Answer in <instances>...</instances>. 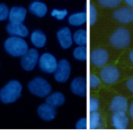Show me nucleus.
<instances>
[{"label":"nucleus","instance_id":"obj_36","mask_svg":"<svg viewBox=\"0 0 133 132\" xmlns=\"http://www.w3.org/2000/svg\"><path fill=\"white\" fill-rule=\"evenodd\" d=\"M35 1H39V0H35Z\"/></svg>","mask_w":133,"mask_h":132},{"label":"nucleus","instance_id":"obj_4","mask_svg":"<svg viewBox=\"0 0 133 132\" xmlns=\"http://www.w3.org/2000/svg\"><path fill=\"white\" fill-rule=\"evenodd\" d=\"M29 91L32 94L36 95L40 98H44L51 93L52 91V86L46 80L43 78H35L32 81H30L28 84Z\"/></svg>","mask_w":133,"mask_h":132},{"label":"nucleus","instance_id":"obj_8","mask_svg":"<svg viewBox=\"0 0 133 132\" xmlns=\"http://www.w3.org/2000/svg\"><path fill=\"white\" fill-rule=\"evenodd\" d=\"M39 60V53L36 49H29L21 56V67L26 71H31L35 68Z\"/></svg>","mask_w":133,"mask_h":132},{"label":"nucleus","instance_id":"obj_30","mask_svg":"<svg viewBox=\"0 0 133 132\" xmlns=\"http://www.w3.org/2000/svg\"><path fill=\"white\" fill-rule=\"evenodd\" d=\"M9 9L5 4H0V21H5L8 19Z\"/></svg>","mask_w":133,"mask_h":132},{"label":"nucleus","instance_id":"obj_24","mask_svg":"<svg viewBox=\"0 0 133 132\" xmlns=\"http://www.w3.org/2000/svg\"><path fill=\"white\" fill-rule=\"evenodd\" d=\"M73 56L78 61H86L87 60V48L84 45H78L73 50Z\"/></svg>","mask_w":133,"mask_h":132},{"label":"nucleus","instance_id":"obj_14","mask_svg":"<svg viewBox=\"0 0 133 132\" xmlns=\"http://www.w3.org/2000/svg\"><path fill=\"white\" fill-rule=\"evenodd\" d=\"M38 116L44 121H52L56 116V107L52 106L49 103H42L39 105L37 109Z\"/></svg>","mask_w":133,"mask_h":132},{"label":"nucleus","instance_id":"obj_22","mask_svg":"<svg viewBox=\"0 0 133 132\" xmlns=\"http://www.w3.org/2000/svg\"><path fill=\"white\" fill-rule=\"evenodd\" d=\"M73 43H75L77 45H84L87 44V31L84 29L77 30L72 34Z\"/></svg>","mask_w":133,"mask_h":132},{"label":"nucleus","instance_id":"obj_2","mask_svg":"<svg viewBox=\"0 0 133 132\" xmlns=\"http://www.w3.org/2000/svg\"><path fill=\"white\" fill-rule=\"evenodd\" d=\"M5 49L13 56H22L29 50V46L22 37L12 36L5 42Z\"/></svg>","mask_w":133,"mask_h":132},{"label":"nucleus","instance_id":"obj_27","mask_svg":"<svg viewBox=\"0 0 133 132\" xmlns=\"http://www.w3.org/2000/svg\"><path fill=\"white\" fill-rule=\"evenodd\" d=\"M90 8V10H89V19H90V24L92 26L96 23L97 21V15H98V12H97V9L94 6V5L91 4L89 6Z\"/></svg>","mask_w":133,"mask_h":132},{"label":"nucleus","instance_id":"obj_29","mask_svg":"<svg viewBox=\"0 0 133 132\" xmlns=\"http://www.w3.org/2000/svg\"><path fill=\"white\" fill-rule=\"evenodd\" d=\"M101 78H98L96 75L94 74H91L90 75V78H89V83H90V87H91V89H96L97 87L100 86L101 84Z\"/></svg>","mask_w":133,"mask_h":132},{"label":"nucleus","instance_id":"obj_16","mask_svg":"<svg viewBox=\"0 0 133 132\" xmlns=\"http://www.w3.org/2000/svg\"><path fill=\"white\" fill-rule=\"evenodd\" d=\"M6 31L12 36H19V37H27L29 34L27 27L22 22H9L6 26Z\"/></svg>","mask_w":133,"mask_h":132},{"label":"nucleus","instance_id":"obj_13","mask_svg":"<svg viewBox=\"0 0 133 132\" xmlns=\"http://www.w3.org/2000/svg\"><path fill=\"white\" fill-rule=\"evenodd\" d=\"M112 126L116 129H126L128 128L129 124V118L127 116L126 112H118V113H113L111 117Z\"/></svg>","mask_w":133,"mask_h":132},{"label":"nucleus","instance_id":"obj_18","mask_svg":"<svg viewBox=\"0 0 133 132\" xmlns=\"http://www.w3.org/2000/svg\"><path fill=\"white\" fill-rule=\"evenodd\" d=\"M29 10L33 15H35L39 18H43L47 13L48 8L44 3L41 2V1H33L32 3L30 4Z\"/></svg>","mask_w":133,"mask_h":132},{"label":"nucleus","instance_id":"obj_21","mask_svg":"<svg viewBox=\"0 0 133 132\" xmlns=\"http://www.w3.org/2000/svg\"><path fill=\"white\" fill-rule=\"evenodd\" d=\"M45 103H49L54 107H59L62 106L65 103V96L62 93L59 91H56V93H50L48 96H46Z\"/></svg>","mask_w":133,"mask_h":132},{"label":"nucleus","instance_id":"obj_19","mask_svg":"<svg viewBox=\"0 0 133 132\" xmlns=\"http://www.w3.org/2000/svg\"><path fill=\"white\" fill-rule=\"evenodd\" d=\"M31 41L34 46H36L37 48H42L46 44L47 38H46L45 33L43 31L34 30L31 34Z\"/></svg>","mask_w":133,"mask_h":132},{"label":"nucleus","instance_id":"obj_34","mask_svg":"<svg viewBox=\"0 0 133 132\" xmlns=\"http://www.w3.org/2000/svg\"><path fill=\"white\" fill-rule=\"evenodd\" d=\"M125 3H126V5H128V6H129V8H133V0H123Z\"/></svg>","mask_w":133,"mask_h":132},{"label":"nucleus","instance_id":"obj_25","mask_svg":"<svg viewBox=\"0 0 133 132\" xmlns=\"http://www.w3.org/2000/svg\"><path fill=\"white\" fill-rule=\"evenodd\" d=\"M123 0H98V3L101 6L106 8H117Z\"/></svg>","mask_w":133,"mask_h":132},{"label":"nucleus","instance_id":"obj_33","mask_svg":"<svg viewBox=\"0 0 133 132\" xmlns=\"http://www.w3.org/2000/svg\"><path fill=\"white\" fill-rule=\"evenodd\" d=\"M129 116H130V117L133 119V102L130 103V105L129 106Z\"/></svg>","mask_w":133,"mask_h":132},{"label":"nucleus","instance_id":"obj_26","mask_svg":"<svg viewBox=\"0 0 133 132\" xmlns=\"http://www.w3.org/2000/svg\"><path fill=\"white\" fill-rule=\"evenodd\" d=\"M69 12L66 9H58V8H54L51 11V17L55 18L57 21H63L64 19H66L68 16Z\"/></svg>","mask_w":133,"mask_h":132},{"label":"nucleus","instance_id":"obj_11","mask_svg":"<svg viewBox=\"0 0 133 132\" xmlns=\"http://www.w3.org/2000/svg\"><path fill=\"white\" fill-rule=\"evenodd\" d=\"M70 91L79 97H85L87 94V82L84 77H77L70 83Z\"/></svg>","mask_w":133,"mask_h":132},{"label":"nucleus","instance_id":"obj_20","mask_svg":"<svg viewBox=\"0 0 133 132\" xmlns=\"http://www.w3.org/2000/svg\"><path fill=\"white\" fill-rule=\"evenodd\" d=\"M68 21L71 26H74V27H79L81 25H84L87 21V13L85 11L73 13L69 16Z\"/></svg>","mask_w":133,"mask_h":132},{"label":"nucleus","instance_id":"obj_10","mask_svg":"<svg viewBox=\"0 0 133 132\" xmlns=\"http://www.w3.org/2000/svg\"><path fill=\"white\" fill-rule=\"evenodd\" d=\"M113 17L116 21L122 24H129L133 22V8L123 6L116 8L113 12Z\"/></svg>","mask_w":133,"mask_h":132},{"label":"nucleus","instance_id":"obj_35","mask_svg":"<svg viewBox=\"0 0 133 132\" xmlns=\"http://www.w3.org/2000/svg\"><path fill=\"white\" fill-rule=\"evenodd\" d=\"M129 60H130V62L133 64V50H132V51L129 52Z\"/></svg>","mask_w":133,"mask_h":132},{"label":"nucleus","instance_id":"obj_3","mask_svg":"<svg viewBox=\"0 0 133 132\" xmlns=\"http://www.w3.org/2000/svg\"><path fill=\"white\" fill-rule=\"evenodd\" d=\"M131 41V35L129 30L124 27H119L112 33L109 38L110 44L115 48L123 49L129 45Z\"/></svg>","mask_w":133,"mask_h":132},{"label":"nucleus","instance_id":"obj_1","mask_svg":"<svg viewBox=\"0 0 133 132\" xmlns=\"http://www.w3.org/2000/svg\"><path fill=\"white\" fill-rule=\"evenodd\" d=\"M22 86L17 81H11L0 91V100L4 103H11L21 97Z\"/></svg>","mask_w":133,"mask_h":132},{"label":"nucleus","instance_id":"obj_12","mask_svg":"<svg viewBox=\"0 0 133 132\" xmlns=\"http://www.w3.org/2000/svg\"><path fill=\"white\" fill-rule=\"evenodd\" d=\"M56 37H57L58 43L63 49H69L72 46V32L69 28L63 27L60 30H58L56 32Z\"/></svg>","mask_w":133,"mask_h":132},{"label":"nucleus","instance_id":"obj_6","mask_svg":"<svg viewBox=\"0 0 133 132\" xmlns=\"http://www.w3.org/2000/svg\"><path fill=\"white\" fill-rule=\"evenodd\" d=\"M71 73V67L69 62L66 59H61L58 61L57 67H56L54 74V78L56 81L60 83L66 82L69 78Z\"/></svg>","mask_w":133,"mask_h":132},{"label":"nucleus","instance_id":"obj_5","mask_svg":"<svg viewBox=\"0 0 133 132\" xmlns=\"http://www.w3.org/2000/svg\"><path fill=\"white\" fill-rule=\"evenodd\" d=\"M57 63L58 61L56 56L50 53H44L39 56L38 60L40 69L46 74H53L57 67Z\"/></svg>","mask_w":133,"mask_h":132},{"label":"nucleus","instance_id":"obj_17","mask_svg":"<svg viewBox=\"0 0 133 132\" xmlns=\"http://www.w3.org/2000/svg\"><path fill=\"white\" fill-rule=\"evenodd\" d=\"M27 15V10L22 6H13L9 10L8 13V19L10 22H23V21L26 18Z\"/></svg>","mask_w":133,"mask_h":132},{"label":"nucleus","instance_id":"obj_28","mask_svg":"<svg viewBox=\"0 0 133 132\" xmlns=\"http://www.w3.org/2000/svg\"><path fill=\"white\" fill-rule=\"evenodd\" d=\"M100 107V102L97 98L91 97L89 100V111L90 113L92 112H97Z\"/></svg>","mask_w":133,"mask_h":132},{"label":"nucleus","instance_id":"obj_9","mask_svg":"<svg viewBox=\"0 0 133 132\" xmlns=\"http://www.w3.org/2000/svg\"><path fill=\"white\" fill-rule=\"evenodd\" d=\"M109 59V54L104 48H95L90 54V61L91 65L97 68L105 66Z\"/></svg>","mask_w":133,"mask_h":132},{"label":"nucleus","instance_id":"obj_32","mask_svg":"<svg viewBox=\"0 0 133 132\" xmlns=\"http://www.w3.org/2000/svg\"><path fill=\"white\" fill-rule=\"evenodd\" d=\"M127 88L129 89V91L130 93H133V77L130 78L129 81H127Z\"/></svg>","mask_w":133,"mask_h":132},{"label":"nucleus","instance_id":"obj_7","mask_svg":"<svg viewBox=\"0 0 133 132\" xmlns=\"http://www.w3.org/2000/svg\"><path fill=\"white\" fill-rule=\"evenodd\" d=\"M120 72L118 68L112 65L102 67L100 70V78L106 84H113L119 78Z\"/></svg>","mask_w":133,"mask_h":132},{"label":"nucleus","instance_id":"obj_31","mask_svg":"<svg viewBox=\"0 0 133 132\" xmlns=\"http://www.w3.org/2000/svg\"><path fill=\"white\" fill-rule=\"evenodd\" d=\"M77 129H87L88 128V119L86 117H81L76 123Z\"/></svg>","mask_w":133,"mask_h":132},{"label":"nucleus","instance_id":"obj_15","mask_svg":"<svg viewBox=\"0 0 133 132\" xmlns=\"http://www.w3.org/2000/svg\"><path fill=\"white\" fill-rule=\"evenodd\" d=\"M109 109L113 113H118V112H127L129 109V103L128 100L121 95H116L111 101L109 105Z\"/></svg>","mask_w":133,"mask_h":132},{"label":"nucleus","instance_id":"obj_23","mask_svg":"<svg viewBox=\"0 0 133 132\" xmlns=\"http://www.w3.org/2000/svg\"><path fill=\"white\" fill-rule=\"evenodd\" d=\"M103 121L101 115L97 112H92L89 116V128L91 129H98L103 128Z\"/></svg>","mask_w":133,"mask_h":132}]
</instances>
